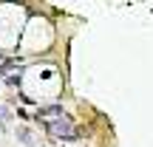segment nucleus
Listing matches in <instances>:
<instances>
[{
    "label": "nucleus",
    "mask_w": 153,
    "mask_h": 147,
    "mask_svg": "<svg viewBox=\"0 0 153 147\" xmlns=\"http://www.w3.org/2000/svg\"><path fill=\"white\" fill-rule=\"evenodd\" d=\"M45 125V130L51 133L54 139H65V142H74V139H79V130H76V125H74V119L71 116H60V119H51V122H43Z\"/></svg>",
    "instance_id": "f257e3e1"
},
{
    "label": "nucleus",
    "mask_w": 153,
    "mask_h": 147,
    "mask_svg": "<svg viewBox=\"0 0 153 147\" xmlns=\"http://www.w3.org/2000/svg\"><path fill=\"white\" fill-rule=\"evenodd\" d=\"M60 116H65V110H62V105H48V108H40V110H37V119H43V122L60 119Z\"/></svg>",
    "instance_id": "f03ea898"
},
{
    "label": "nucleus",
    "mask_w": 153,
    "mask_h": 147,
    "mask_svg": "<svg viewBox=\"0 0 153 147\" xmlns=\"http://www.w3.org/2000/svg\"><path fill=\"white\" fill-rule=\"evenodd\" d=\"M17 142H20V144H26V147H34V144H37V139H34V133L31 130H28V127H17Z\"/></svg>",
    "instance_id": "7ed1b4c3"
},
{
    "label": "nucleus",
    "mask_w": 153,
    "mask_h": 147,
    "mask_svg": "<svg viewBox=\"0 0 153 147\" xmlns=\"http://www.w3.org/2000/svg\"><path fill=\"white\" fill-rule=\"evenodd\" d=\"M6 85H11V88H17V85H20V76H6Z\"/></svg>",
    "instance_id": "20e7f679"
}]
</instances>
